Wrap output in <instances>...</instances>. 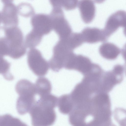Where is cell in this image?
Wrapping results in <instances>:
<instances>
[{
    "label": "cell",
    "mask_w": 126,
    "mask_h": 126,
    "mask_svg": "<svg viewBox=\"0 0 126 126\" xmlns=\"http://www.w3.org/2000/svg\"><path fill=\"white\" fill-rule=\"evenodd\" d=\"M26 52L23 33L19 27L0 26V55L17 59Z\"/></svg>",
    "instance_id": "6da1fadb"
},
{
    "label": "cell",
    "mask_w": 126,
    "mask_h": 126,
    "mask_svg": "<svg viewBox=\"0 0 126 126\" xmlns=\"http://www.w3.org/2000/svg\"><path fill=\"white\" fill-rule=\"evenodd\" d=\"M54 105L47 100L36 101L29 113L33 126H51L55 121L56 116Z\"/></svg>",
    "instance_id": "7a4b0ae2"
},
{
    "label": "cell",
    "mask_w": 126,
    "mask_h": 126,
    "mask_svg": "<svg viewBox=\"0 0 126 126\" xmlns=\"http://www.w3.org/2000/svg\"><path fill=\"white\" fill-rule=\"evenodd\" d=\"M111 104L107 93L100 92L92 97L91 116L100 124L104 125L111 122Z\"/></svg>",
    "instance_id": "3957f363"
},
{
    "label": "cell",
    "mask_w": 126,
    "mask_h": 126,
    "mask_svg": "<svg viewBox=\"0 0 126 126\" xmlns=\"http://www.w3.org/2000/svg\"><path fill=\"white\" fill-rule=\"evenodd\" d=\"M62 8L58 6L53 7L50 16L53 29L59 36V39L67 38L72 33V29L65 17Z\"/></svg>",
    "instance_id": "277c9868"
},
{
    "label": "cell",
    "mask_w": 126,
    "mask_h": 126,
    "mask_svg": "<svg viewBox=\"0 0 126 126\" xmlns=\"http://www.w3.org/2000/svg\"><path fill=\"white\" fill-rule=\"evenodd\" d=\"M53 55L48 61L49 67L53 71L58 72L64 68L71 53L70 49L62 41L59 40L53 48Z\"/></svg>",
    "instance_id": "5b68a950"
},
{
    "label": "cell",
    "mask_w": 126,
    "mask_h": 126,
    "mask_svg": "<svg viewBox=\"0 0 126 126\" xmlns=\"http://www.w3.org/2000/svg\"><path fill=\"white\" fill-rule=\"evenodd\" d=\"M19 96L16 103V108L19 114L23 115L29 112L36 101V94L33 88L25 87L16 91Z\"/></svg>",
    "instance_id": "8992f818"
},
{
    "label": "cell",
    "mask_w": 126,
    "mask_h": 126,
    "mask_svg": "<svg viewBox=\"0 0 126 126\" xmlns=\"http://www.w3.org/2000/svg\"><path fill=\"white\" fill-rule=\"evenodd\" d=\"M27 61L30 69L35 75L42 76L47 73L49 69L48 63L38 50L33 48L28 51Z\"/></svg>",
    "instance_id": "52a82bcc"
},
{
    "label": "cell",
    "mask_w": 126,
    "mask_h": 126,
    "mask_svg": "<svg viewBox=\"0 0 126 126\" xmlns=\"http://www.w3.org/2000/svg\"><path fill=\"white\" fill-rule=\"evenodd\" d=\"M94 64L87 57L76 54L73 52L69 56L64 68L77 71L84 75L92 70Z\"/></svg>",
    "instance_id": "ba28073f"
},
{
    "label": "cell",
    "mask_w": 126,
    "mask_h": 126,
    "mask_svg": "<svg viewBox=\"0 0 126 126\" xmlns=\"http://www.w3.org/2000/svg\"><path fill=\"white\" fill-rule=\"evenodd\" d=\"M31 23L32 30L43 36L48 34L53 29L50 15L43 14H35L32 16Z\"/></svg>",
    "instance_id": "9c48e42d"
},
{
    "label": "cell",
    "mask_w": 126,
    "mask_h": 126,
    "mask_svg": "<svg viewBox=\"0 0 126 126\" xmlns=\"http://www.w3.org/2000/svg\"><path fill=\"white\" fill-rule=\"evenodd\" d=\"M3 4L1 13L2 22L5 26H17L19 22L17 8L12 1L2 0Z\"/></svg>",
    "instance_id": "30bf717a"
},
{
    "label": "cell",
    "mask_w": 126,
    "mask_h": 126,
    "mask_svg": "<svg viewBox=\"0 0 126 126\" xmlns=\"http://www.w3.org/2000/svg\"><path fill=\"white\" fill-rule=\"evenodd\" d=\"M126 18V12L123 10L118 11L109 17L103 29L108 38L119 27H125Z\"/></svg>",
    "instance_id": "8fae6325"
},
{
    "label": "cell",
    "mask_w": 126,
    "mask_h": 126,
    "mask_svg": "<svg viewBox=\"0 0 126 126\" xmlns=\"http://www.w3.org/2000/svg\"><path fill=\"white\" fill-rule=\"evenodd\" d=\"M81 33L84 42L93 43L104 42L108 39L103 30L95 27H86Z\"/></svg>",
    "instance_id": "7c38bea8"
},
{
    "label": "cell",
    "mask_w": 126,
    "mask_h": 126,
    "mask_svg": "<svg viewBox=\"0 0 126 126\" xmlns=\"http://www.w3.org/2000/svg\"><path fill=\"white\" fill-rule=\"evenodd\" d=\"M78 5L81 17L84 22L89 23L92 22L95 12V7L93 1L89 0H80Z\"/></svg>",
    "instance_id": "4fadbf2b"
},
{
    "label": "cell",
    "mask_w": 126,
    "mask_h": 126,
    "mask_svg": "<svg viewBox=\"0 0 126 126\" xmlns=\"http://www.w3.org/2000/svg\"><path fill=\"white\" fill-rule=\"evenodd\" d=\"M123 77V76L116 73L112 70L103 74L102 79L101 91L106 93L110 92L115 86L122 81Z\"/></svg>",
    "instance_id": "5bb4252c"
},
{
    "label": "cell",
    "mask_w": 126,
    "mask_h": 126,
    "mask_svg": "<svg viewBox=\"0 0 126 126\" xmlns=\"http://www.w3.org/2000/svg\"><path fill=\"white\" fill-rule=\"evenodd\" d=\"M99 52L104 58L109 60H113L121 53L120 49L115 44L110 42L103 43L99 47Z\"/></svg>",
    "instance_id": "9a60e30c"
},
{
    "label": "cell",
    "mask_w": 126,
    "mask_h": 126,
    "mask_svg": "<svg viewBox=\"0 0 126 126\" xmlns=\"http://www.w3.org/2000/svg\"><path fill=\"white\" fill-rule=\"evenodd\" d=\"M58 107L60 112L64 114H69L74 107V105L69 94H64L58 99Z\"/></svg>",
    "instance_id": "2e32d148"
},
{
    "label": "cell",
    "mask_w": 126,
    "mask_h": 126,
    "mask_svg": "<svg viewBox=\"0 0 126 126\" xmlns=\"http://www.w3.org/2000/svg\"><path fill=\"white\" fill-rule=\"evenodd\" d=\"M36 94L40 97L50 94L52 86L48 79L44 77H40L37 79L34 84Z\"/></svg>",
    "instance_id": "e0dca14e"
},
{
    "label": "cell",
    "mask_w": 126,
    "mask_h": 126,
    "mask_svg": "<svg viewBox=\"0 0 126 126\" xmlns=\"http://www.w3.org/2000/svg\"><path fill=\"white\" fill-rule=\"evenodd\" d=\"M43 36L32 30L26 36L24 42L26 47L31 49L38 45L42 40Z\"/></svg>",
    "instance_id": "ac0fdd59"
},
{
    "label": "cell",
    "mask_w": 126,
    "mask_h": 126,
    "mask_svg": "<svg viewBox=\"0 0 126 126\" xmlns=\"http://www.w3.org/2000/svg\"><path fill=\"white\" fill-rule=\"evenodd\" d=\"M63 39L69 48L72 51L84 42L81 33L72 32L67 38Z\"/></svg>",
    "instance_id": "d6986e66"
},
{
    "label": "cell",
    "mask_w": 126,
    "mask_h": 126,
    "mask_svg": "<svg viewBox=\"0 0 126 126\" xmlns=\"http://www.w3.org/2000/svg\"><path fill=\"white\" fill-rule=\"evenodd\" d=\"M0 126H28L19 118L9 114L0 116Z\"/></svg>",
    "instance_id": "ffe728a7"
},
{
    "label": "cell",
    "mask_w": 126,
    "mask_h": 126,
    "mask_svg": "<svg viewBox=\"0 0 126 126\" xmlns=\"http://www.w3.org/2000/svg\"><path fill=\"white\" fill-rule=\"evenodd\" d=\"M10 63L0 55V74L4 78L9 81L13 80L14 77L10 72Z\"/></svg>",
    "instance_id": "44dd1931"
},
{
    "label": "cell",
    "mask_w": 126,
    "mask_h": 126,
    "mask_svg": "<svg viewBox=\"0 0 126 126\" xmlns=\"http://www.w3.org/2000/svg\"><path fill=\"white\" fill-rule=\"evenodd\" d=\"M50 3L53 7L58 6L63 8L65 10H70L75 8L78 5L77 0H50Z\"/></svg>",
    "instance_id": "7402d4cb"
},
{
    "label": "cell",
    "mask_w": 126,
    "mask_h": 126,
    "mask_svg": "<svg viewBox=\"0 0 126 126\" xmlns=\"http://www.w3.org/2000/svg\"><path fill=\"white\" fill-rule=\"evenodd\" d=\"M18 13L21 16L28 17L32 16L34 13V9L29 3H21L17 7Z\"/></svg>",
    "instance_id": "603a6c76"
},
{
    "label": "cell",
    "mask_w": 126,
    "mask_h": 126,
    "mask_svg": "<svg viewBox=\"0 0 126 126\" xmlns=\"http://www.w3.org/2000/svg\"><path fill=\"white\" fill-rule=\"evenodd\" d=\"M2 21L1 13L0 12V24Z\"/></svg>",
    "instance_id": "cb8c5ba5"
},
{
    "label": "cell",
    "mask_w": 126,
    "mask_h": 126,
    "mask_svg": "<svg viewBox=\"0 0 126 126\" xmlns=\"http://www.w3.org/2000/svg\"><path fill=\"white\" fill-rule=\"evenodd\" d=\"M109 126H116L114 125L112 123L111 125H110Z\"/></svg>",
    "instance_id": "d4e9b609"
}]
</instances>
